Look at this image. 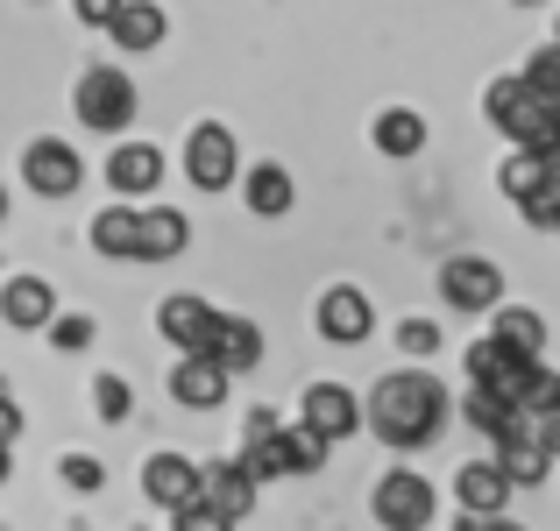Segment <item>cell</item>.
<instances>
[{"mask_svg": "<svg viewBox=\"0 0 560 531\" xmlns=\"http://www.w3.org/2000/svg\"><path fill=\"white\" fill-rule=\"evenodd\" d=\"M440 425H447V390H440L425 368H397V376L376 382L370 397V433L383 447L411 453V447H433Z\"/></svg>", "mask_w": 560, "mask_h": 531, "instance_id": "6da1fadb", "label": "cell"}, {"mask_svg": "<svg viewBox=\"0 0 560 531\" xmlns=\"http://www.w3.org/2000/svg\"><path fill=\"white\" fill-rule=\"evenodd\" d=\"M79 121L93 128V135H121V128L136 121V85H128L114 64L85 71L79 79Z\"/></svg>", "mask_w": 560, "mask_h": 531, "instance_id": "7a4b0ae2", "label": "cell"}, {"mask_svg": "<svg viewBox=\"0 0 560 531\" xmlns=\"http://www.w3.org/2000/svg\"><path fill=\"white\" fill-rule=\"evenodd\" d=\"M142 496L178 518V510L206 504V468H191L185 453H150V461H142Z\"/></svg>", "mask_w": 560, "mask_h": 531, "instance_id": "3957f363", "label": "cell"}, {"mask_svg": "<svg viewBox=\"0 0 560 531\" xmlns=\"http://www.w3.org/2000/svg\"><path fill=\"white\" fill-rule=\"evenodd\" d=\"M376 524L383 531H425V524H433V482L405 475V468L383 475L376 482Z\"/></svg>", "mask_w": 560, "mask_h": 531, "instance_id": "277c9868", "label": "cell"}, {"mask_svg": "<svg viewBox=\"0 0 560 531\" xmlns=\"http://www.w3.org/2000/svg\"><path fill=\"white\" fill-rule=\"evenodd\" d=\"M440 298L454 305V312H497V298H504V276H497V262L482 256H462L440 270Z\"/></svg>", "mask_w": 560, "mask_h": 531, "instance_id": "5b68a950", "label": "cell"}, {"mask_svg": "<svg viewBox=\"0 0 560 531\" xmlns=\"http://www.w3.org/2000/svg\"><path fill=\"white\" fill-rule=\"evenodd\" d=\"M185 177L199 191H228V177H234V135L220 121H199L191 128V142H185Z\"/></svg>", "mask_w": 560, "mask_h": 531, "instance_id": "8992f818", "label": "cell"}, {"mask_svg": "<svg viewBox=\"0 0 560 531\" xmlns=\"http://www.w3.org/2000/svg\"><path fill=\"white\" fill-rule=\"evenodd\" d=\"M156 327L178 354H213V333H220V312L206 298H164L156 305Z\"/></svg>", "mask_w": 560, "mask_h": 531, "instance_id": "52a82bcc", "label": "cell"}, {"mask_svg": "<svg viewBox=\"0 0 560 531\" xmlns=\"http://www.w3.org/2000/svg\"><path fill=\"white\" fill-rule=\"evenodd\" d=\"M22 170H28V185H36L43 199H71V191H79V177H85V164H79V150H71V142H57V135L28 142Z\"/></svg>", "mask_w": 560, "mask_h": 531, "instance_id": "ba28073f", "label": "cell"}, {"mask_svg": "<svg viewBox=\"0 0 560 531\" xmlns=\"http://www.w3.org/2000/svg\"><path fill=\"white\" fill-rule=\"evenodd\" d=\"M362 418H370V411H362L341 382H313V390H305V404H299V425H313L327 447H334V439H348Z\"/></svg>", "mask_w": 560, "mask_h": 531, "instance_id": "9c48e42d", "label": "cell"}, {"mask_svg": "<svg viewBox=\"0 0 560 531\" xmlns=\"http://www.w3.org/2000/svg\"><path fill=\"white\" fill-rule=\"evenodd\" d=\"M228 368L213 362V354H185L178 368H171V397H178L185 411H213V404H228Z\"/></svg>", "mask_w": 560, "mask_h": 531, "instance_id": "30bf717a", "label": "cell"}, {"mask_svg": "<svg viewBox=\"0 0 560 531\" xmlns=\"http://www.w3.org/2000/svg\"><path fill=\"white\" fill-rule=\"evenodd\" d=\"M370 298H362L355 284H334L327 298H319V333L327 341H341V347H355V341H370Z\"/></svg>", "mask_w": 560, "mask_h": 531, "instance_id": "8fae6325", "label": "cell"}, {"mask_svg": "<svg viewBox=\"0 0 560 531\" xmlns=\"http://www.w3.org/2000/svg\"><path fill=\"white\" fill-rule=\"evenodd\" d=\"M454 496H462L468 518H504L511 482H504V468H497V461H468L462 475H454Z\"/></svg>", "mask_w": 560, "mask_h": 531, "instance_id": "7c38bea8", "label": "cell"}, {"mask_svg": "<svg viewBox=\"0 0 560 531\" xmlns=\"http://www.w3.org/2000/svg\"><path fill=\"white\" fill-rule=\"evenodd\" d=\"M206 504H213L228 524H242L248 510H256V475H248L242 461H213L206 468Z\"/></svg>", "mask_w": 560, "mask_h": 531, "instance_id": "4fadbf2b", "label": "cell"}, {"mask_svg": "<svg viewBox=\"0 0 560 531\" xmlns=\"http://www.w3.org/2000/svg\"><path fill=\"white\" fill-rule=\"evenodd\" d=\"M0 319L8 327H57V298H50V284L43 276H14L8 291H0Z\"/></svg>", "mask_w": 560, "mask_h": 531, "instance_id": "5bb4252c", "label": "cell"}, {"mask_svg": "<svg viewBox=\"0 0 560 531\" xmlns=\"http://www.w3.org/2000/svg\"><path fill=\"white\" fill-rule=\"evenodd\" d=\"M156 177H164V150H150V142H121V150L107 156V185L128 191V199H136V191H150Z\"/></svg>", "mask_w": 560, "mask_h": 531, "instance_id": "9a60e30c", "label": "cell"}, {"mask_svg": "<svg viewBox=\"0 0 560 531\" xmlns=\"http://www.w3.org/2000/svg\"><path fill=\"white\" fill-rule=\"evenodd\" d=\"M497 468H504V482H511V489H533V482H547L553 453L539 447L533 433H511V439H497Z\"/></svg>", "mask_w": 560, "mask_h": 531, "instance_id": "2e32d148", "label": "cell"}, {"mask_svg": "<svg viewBox=\"0 0 560 531\" xmlns=\"http://www.w3.org/2000/svg\"><path fill=\"white\" fill-rule=\"evenodd\" d=\"M553 170H560L553 156H539V150H518V156L504 164V191H511L518 205H539V199L553 191Z\"/></svg>", "mask_w": 560, "mask_h": 531, "instance_id": "e0dca14e", "label": "cell"}, {"mask_svg": "<svg viewBox=\"0 0 560 531\" xmlns=\"http://www.w3.org/2000/svg\"><path fill=\"white\" fill-rule=\"evenodd\" d=\"M213 362L228 368V376H248V368L262 362V333L248 327V319H220V333H213Z\"/></svg>", "mask_w": 560, "mask_h": 531, "instance_id": "ac0fdd59", "label": "cell"}, {"mask_svg": "<svg viewBox=\"0 0 560 531\" xmlns=\"http://www.w3.org/2000/svg\"><path fill=\"white\" fill-rule=\"evenodd\" d=\"M107 36L121 43V50H156V43H164V8H156V0H128Z\"/></svg>", "mask_w": 560, "mask_h": 531, "instance_id": "d6986e66", "label": "cell"}, {"mask_svg": "<svg viewBox=\"0 0 560 531\" xmlns=\"http://www.w3.org/2000/svg\"><path fill=\"white\" fill-rule=\"evenodd\" d=\"M93 248H100V256H136V262H142V213L107 205V213L93 220Z\"/></svg>", "mask_w": 560, "mask_h": 531, "instance_id": "ffe728a7", "label": "cell"}, {"mask_svg": "<svg viewBox=\"0 0 560 531\" xmlns=\"http://www.w3.org/2000/svg\"><path fill=\"white\" fill-rule=\"evenodd\" d=\"M490 341H504L511 354L539 362V347H547V327H539V312H525V305H497V333H490Z\"/></svg>", "mask_w": 560, "mask_h": 531, "instance_id": "44dd1931", "label": "cell"}, {"mask_svg": "<svg viewBox=\"0 0 560 531\" xmlns=\"http://www.w3.org/2000/svg\"><path fill=\"white\" fill-rule=\"evenodd\" d=\"M291 177H284V164H262V170H248V213H262V220H284L291 213Z\"/></svg>", "mask_w": 560, "mask_h": 531, "instance_id": "7402d4cb", "label": "cell"}, {"mask_svg": "<svg viewBox=\"0 0 560 531\" xmlns=\"http://www.w3.org/2000/svg\"><path fill=\"white\" fill-rule=\"evenodd\" d=\"M376 150H383V156H419V150H425V121H419L411 107L376 114Z\"/></svg>", "mask_w": 560, "mask_h": 531, "instance_id": "603a6c76", "label": "cell"}, {"mask_svg": "<svg viewBox=\"0 0 560 531\" xmlns=\"http://www.w3.org/2000/svg\"><path fill=\"white\" fill-rule=\"evenodd\" d=\"M185 241H191L185 213H142V262H171V256H185Z\"/></svg>", "mask_w": 560, "mask_h": 531, "instance_id": "cb8c5ba5", "label": "cell"}, {"mask_svg": "<svg viewBox=\"0 0 560 531\" xmlns=\"http://www.w3.org/2000/svg\"><path fill=\"white\" fill-rule=\"evenodd\" d=\"M518 411H525V418H547V411H560V376H553L547 362H539L533 376H525V390H518Z\"/></svg>", "mask_w": 560, "mask_h": 531, "instance_id": "d4e9b609", "label": "cell"}, {"mask_svg": "<svg viewBox=\"0 0 560 531\" xmlns=\"http://www.w3.org/2000/svg\"><path fill=\"white\" fill-rule=\"evenodd\" d=\"M284 461H291V475H313V468L327 461V439H319L313 425H284Z\"/></svg>", "mask_w": 560, "mask_h": 531, "instance_id": "484cf974", "label": "cell"}, {"mask_svg": "<svg viewBox=\"0 0 560 531\" xmlns=\"http://www.w3.org/2000/svg\"><path fill=\"white\" fill-rule=\"evenodd\" d=\"M93 404H100V418H107V425H121L128 411H136V397H128L121 376H100V382H93Z\"/></svg>", "mask_w": 560, "mask_h": 531, "instance_id": "4316f807", "label": "cell"}, {"mask_svg": "<svg viewBox=\"0 0 560 531\" xmlns=\"http://www.w3.org/2000/svg\"><path fill=\"white\" fill-rule=\"evenodd\" d=\"M57 475H65L71 489H100V482H107V468H100L93 453H65V468H57Z\"/></svg>", "mask_w": 560, "mask_h": 531, "instance_id": "83f0119b", "label": "cell"}, {"mask_svg": "<svg viewBox=\"0 0 560 531\" xmlns=\"http://www.w3.org/2000/svg\"><path fill=\"white\" fill-rule=\"evenodd\" d=\"M397 341H405L411 354H433L440 347V327H433V319H405V327H397Z\"/></svg>", "mask_w": 560, "mask_h": 531, "instance_id": "f1b7e54d", "label": "cell"}, {"mask_svg": "<svg viewBox=\"0 0 560 531\" xmlns=\"http://www.w3.org/2000/svg\"><path fill=\"white\" fill-rule=\"evenodd\" d=\"M178 531H234V524L220 518L213 504H191V510H178Z\"/></svg>", "mask_w": 560, "mask_h": 531, "instance_id": "f546056e", "label": "cell"}, {"mask_svg": "<svg viewBox=\"0 0 560 531\" xmlns=\"http://www.w3.org/2000/svg\"><path fill=\"white\" fill-rule=\"evenodd\" d=\"M79 8V22H93V28H114V14L128 8V0H71Z\"/></svg>", "mask_w": 560, "mask_h": 531, "instance_id": "4dcf8cb0", "label": "cell"}, {"mask_svg": "<svg viewBox=\"0 0 560 531\" xmlns=\"http://www.w3.org/2000/svg\"><path fill=\"white\" fill-rule=\"evenodd\" d=\"M525 433H533L547 453H560V411H547V418H525Z\"/></svg>", "mask_w": 560, "mask_h": 531, "instance_id": "1f68e13d", "label": "cell"}, {"mask_svg": "<svg viewBox=\"0 0 560 531\" xmlns=\"http://www.w3.org/2000/svg\"><path fill=\"white\" fill-rule=\"evenodd\" d=\"M57 347H85V341H93V319H57Z\"/></svg>", "mask_w": 560, "mask_h": 531, "instance_id": "d6a6232c", "label": "cell"}, {"mask_svg": "<svg viewBox=\"0 0 560 531\" xmlns=\"http://www.w3.org/2000/svg\"><path fill=\"white\" fill-rule=\"evenodd\" d=\"M454 531H518V524H504V518H462Z\"/></svg>", "mask_w": 560, "mask_h": 531, "instance_id": "836d02e7", "label": "cell"}, {"mask_svg": "<svg viewBox=\"0 0 560 531\" xmlns=\"http://www.w3.org/2000/svg\"><path fill=\"white\" fill-rule=\"evenodd\" d=\"M0 482H8V447H0Z\"/></svg>", "mask_w": 560, "mask_h": 531, "instance_id": "e575fe53", "label": "cell"}, {"mask_svg": "<svg viewBox=\"0 0 560 531\" xmlns=\"http://www.w3.org/2000/svg\"><path fill=\"white\" fill-rule=\"evenodd\" d=\"M0 220H8V185H0Z\"/></svg>", "mask_w": 560, "mask_h": 531, "instance_id": "d590c367", "label": "cell"}, {"mask_svg": "<svg viewBox=\"0 0 560 531\" xmlns=\"http://www.w3.org/2000/svg\"><path fill=\"white\" fill-rule=\"evenodd\" d=\"M0 404H8V382H0Z\"/></svg>", "mask_w": 560, "mask_h": 531, "instance_id": "8d00e7d4", "label": "cell"}, {"mask_svg": "<svg viewBox=\"0 0 560 531\" xmlns=\"http://www.w3.org/2000/svg\"><path fill=\"white\" fill-rule=\"evenodd\" d=\"M553 43H560V22H553Z\"/></svg>", "mask_w": 560, "mask_h": 531, "instance_id": "74e56055", "label": "cell"}, {"mask_svg": "<svg viewBox=\"0 0 560 531\" xmlns=\"http://www.w3.org/2000/svg\"><path fill=\"white\" fill-rule=\"evenodd\" d=\"M525 8H533V0H525Z\"/></svg>", "mask_w": 560, "mask_h": 531, "instance_id": "f35d334b", "label": "cell"}]
</instances>
